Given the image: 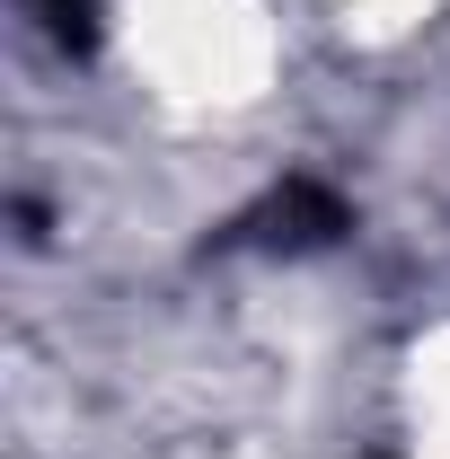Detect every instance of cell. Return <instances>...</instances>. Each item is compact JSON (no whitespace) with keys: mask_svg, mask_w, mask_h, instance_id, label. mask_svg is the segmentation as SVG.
I'll return each instance as SVG.
<instances>
[{"mask_svg":"<svg viewBox=\"0 0 450 459\" xmlns=\"http://www.w3.org/2000/svg\"><path fill=\"white\" fill-rule=\"evenodd\" d=\"M336 230H344V204L327 186H309V177H291L274 204L256 212V238H265V247H327Z\"/></svg>","mask_w":450,"mask_h":459,"instance_id":"1","label":"cell"},{"mask_svg":"<svg viewBox=\"0 0 450 459\" xmlns=\"http://www.w3.org/2000/svg\"><path fill=\"white\" fill-rule=\"evenodd\" d=\"M54 9V27L71 36V45H89V18H98V0H45Z\"/></svg>","mask_w":450,"mask_h":459,"instance_id":"2","label":"cell"}]
</instances>
